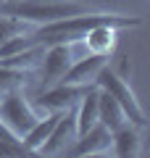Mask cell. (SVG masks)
<instances>
[{"instance_id":"cell-8","label":"cell","mask_w":150,"mask_h":158,"mask_svg":"<svg viewBox=\"0 0 150 158\" xmlns=\"http://www.w3.org/2000/svg\"><path fill=\"white\" fill-rule=\"evenodd\" d=\"M111 148V132L103 124H95L92 129H87L84 135H77V140L66 148V156L79 158V156H98V153H108Z\"/></svg>"},{"instance_id":"cell-12","label":"cell","mask_w":150,"mask_h":158,"mask_svg":"<svg viewBox=\"0 0 150 158\" xmlns=\"http://www.w3.org/2000/svg\"><path fill=\"white\" fill-rule=\"evenodd\" d=\"M98 90H100V87H98ZM124 121H127V116H124L119 100L111 95V92L100 90L98 92V124H103L108 132H113L116 127H121Z\"/></svg>"},{"instance_id":"cell-9","label":"cell","mask_w":150,"mask_h":158,"mask_svg":"<svg viewBox=\"0 0 150 158\" xmlns=\"http://www.w3.org/2000/svg\"><path fill=\"white\" fill-rule=\"evenodd\" d=\"M108 58L111 56L87 53V56L79 58V61H71V66L66 69V74H63L58 82H63V85H95V77H98V71L108 63Z\"/></svg>"},{"instance_id":"cell-6","label":"cell","mask_w":150,"mask_h":158,"mask_svg":"<svg viewBox=\"0 0 150 158\" xmlns=\"http://www.w3.org/2000/svg\"><path fill=\"white\" fill-rule=\"evenodd\" d=\"M74 140H77V116H74V108H66V111L61 113V118H58V124L53 127L50 137L40 145L37 156H58V153H63Z\"/></svg>"},{"instance_id":"cell-15","label":"cell","mask_w":150,"mask_h":158,"mask_svg":"<svg viewBox=\"0 0 150 158\" xmlns=\"http://www.w3.org/2000/svg\"><path fill=\"white\" fill-rule=\"evenodd\" d=\"M29 74L21 71V69H8V66H0V95H6L11 90H21L27 85Z\"/></svg>"},{"instance_id":"cell-1","label":"cell","mask_w":150,"mask_h":158,"mask_svg":"<svg viewBox=\"0 0 150 158\" xmlns=\"http://www.w3.org/2000/svg\"><path fill=\"white\" fill-rule=\"evenodd\" d=\"M100 24H108V27H116V29H132V27H142V16L84 11V13L66 16V19H58V21H50V24H40L32 32H27V37H29V45H40V48L56 45V42L74 45V42H82L84 34L92 27H100Z\"/></svg>"},{"instance_id":"cell-2","label":"cell","mask_w":150,"mask_h":158,"mask_svg":"<svg viewBox=\"0 0 150 158\" xmlns=\"http://www.w3.org/2000/svg\"><path fill=\"white\" fill-rule=\"evenodd\" d=\"M84 11H87V6L69 3V0H19V3H0V13L3 16L19 19V21L32 24V27L50 24V21H58V19H66V16H77V13H84Z\"/></svg>"},{"instance_id":"cell-10","label":"cell","mask_w":150,"mask_h":158,"mask_svg":"<svg viewBox=\"0 0 150 158\" xmlns=\"http://www.w3.org/2000/svg\"><path fill=\"white\" fill-rule=\"evenodd\" d=\"M111 150L119 158H134L140 156V127L132 121H124L121 127L111 132Z\"/></svg>"},{"instance_id":"cell-18","label":"cell","mask_w":150,"mask_h":158,"mask_svg":"<svg viewBox=\"0 0 150 158\" xmlns=\"http://www.w3.org/2000/svg\"><path fill=\"white\" fill-rule=\"evenodd\" d=\"M3 3H19V0H3Z\"/></svg>"},{"instance_id":"cell-13","label":"cell","mask_w":150,"mask_h":158,"mask_svg":"<svg viewBox=\"0 0 150 158\" xmlns=\"http://www.w3.org/2000/svg\"><path fill=\"white\" fill-rule=\"evenodd\" d=\"M61 113H63V111H50V113H48L45 118H37V124H34L32 129H29L27 135L21 137V140H24V145H27L29 150L34 153V156H37L40 145H42V142H45V140L50 137V132H53V127L58 124V118H61Z\"/></svg>"},{"instance_id":"cell-14","label":"cell","mask_w":150,"mask_h":158,"mask_svg":"<svg viewBox=\"0 0 150 158\" xmlns=\"http://www.w3.org/2000/svg\"><path fill=\"white\" fill-rule=\"evenodd\" d=\"M19 156H34L19 135H13L3 121H0V158H19Z\"/></svg>"},{"instance_id":"cell-5","label":"cell","mask_w":150,"mask_h":158,"mask_svg":"<svg viewBox=\"0 0 150 158\" xmlns=\"http://www.w3.org/2000/svg\"><path fill=\"white\" fill-rule=\"evenodd\" d=\"M92 85H63V82H56V85L45 87L37 95V103L45 108V111H66V108H74L77 100L90 90Z\"/></svg>"},{"instance_id":"cell-19","label":"cell","mask_w":150,"mask_h":158,"mask_svg":"<svg viewBox=\"0 0 150 158\" xmlns=\"http://www.w3.org/2000/svg\"><path fill=\"white\" fill-rule=\"evenodd\" d=\"M0 3H3V0H0Z\"/></svg>"},{"instance_id":"cell-17","label":"cell","mask_w":150,"mask_h":158,"mask_svg":"<svg viewBox=\"0 0 150 158\" xmlns=\"http://www.w3.org/2000/svg\"><path fill=\"white\" fill-rule=\"evenodd\" d=\"M119 58H121V61H119V66L116 69H113V71H116L119 74V77H124V79H129V74H132V63H129V58L127 56H119Z\"/></svg>"},{"instance_id":"cell-16","label":"cell","mask_w":150,"mask_h":158,"mask_svg":"<svg viewBox=\"0 0 150 158\" xmlns=\"http://www.w3.org/2000/svg\"><path fill=\"white\" fill-rule=\"evenodd\" d=\"M29 32V24L19 21V19H11V16H3L0 13V45L6 42V40H11L13 34H24Z\"/></svg>"},{"instance_id":"cell-7","label":"cell","mask_w":150,"mask_h":158,"mask_svg":"<svg viewBox=\"0 0 150 158\" xmlns=\"http://www.w3.org/2000/svg\"><path fill=\"white\" fill-rule=\"evenodd\" d=\"M42 53H45V58H42V85L50 87L66 74V69L74 61V53H71V45H66V42L48 45Z\"/></svg>"},{"instance_id":"cell-4","label":"cell","mask_w":150,"mask_h":158,"mask_svg":"<svg viewBox=\"0 0 150 158\" xmlns=\"http://www.w3.org/2000/svg\"><path fill=\"white\" fill-rule=\"evenodd\" d=\"M37 111L32 103L21 95V90H11L6 95H0V121L13 132V135L24 137L34 124H37Z\"/></svg>"},{"instance_id":"cell-11","label":"cell","mask_w":150,"mask_h":158,"mask_svg":"<svg viewBox=\"0 0 150 158\" xmlns=\"http://www.w3.org/2000/svg\"><path fill=\"white\" fill-rule=\"evenodd\" d=\"M119 40V29L108 27V24H100V27H92L87 34L82 37L87 53H98V56H111L113 48H116Z\"/></svg>"},{"instance_id":"cell-3","label":"cell","mask_w":150,"mask_h":158,"mask_svg":"<svg viewBox=\"0 0 150 158\" xmlns=\"http://www.w3.org/2000/svg\"><path fill=\"white\" fill-rule=\"evenodd\" d=\"M95 85H98L100 90L111 92V95L119 100V106H121L127 121H132V124L140 127V129H142V127H148V116H145V111H142V106H140L134 90L129 87V79L119 77V74L106 63V66L98 71V77H95Z\"/></svg>"}]
</instances>
